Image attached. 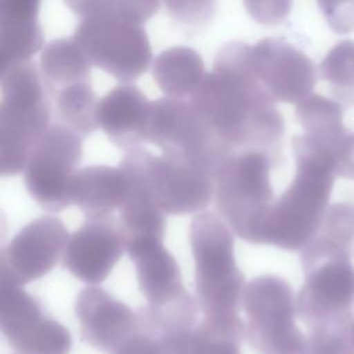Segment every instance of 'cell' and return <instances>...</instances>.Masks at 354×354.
I'll return each instance as SVG.
<instances>
[{"mask_svg":"<svg viewBox=\"0 0 354 354\" xmlns=\"http://www.w3.org/2000/svg\"><path fill=\"white\" fill-rule=\"evenodd\" d=\"M189 101L231 149L260 148L281 156L283 118L253 72L252 46H223Z\"/></svg>","mask_w":354,"mask_h":354,"instance_id":"cell-1","label":"cell"},{"mask_svg":"<svg viewBox=\"0 0 354 354\" xmlns=\"http://www.w3.org/2000/svg\"><path fill=\"white\" fill-rule=\"evenodd\" d=\"M292 149L295 177L271 205L259 245L296 252L317 235L337 174L335 147L304 133L293 137Z\"/></svg>","mask_w":354,"mask_h":354,"instance_id":"cell-2","label":"cell"},{"mask_svg":"<svg viewBox=\"0 0 354 354\" xmlns=\"http://www.w3.org/2000/svg\"><path fill=\"white\" fill-rule=\"evenodd\" d=\"M234 231L214 212L198 213L189 225L196 301L203 319L245 333L239 317L245 277L236 266Z\"/></svg>","mask_w":354,"mask_h":354,"instance_id":"cell-3","label":"cell"},{"mask_svg":"<svg viewBox=\"0 0 354 354\" xmlns=\"http://www.w3.org/2000/svg\"><path fill=\"white\" fill-rule=\"evenodd\" d=\"M0 174L24 171L29 153L50 129L48 90L35 61L0 69Z\"/></svg>","mask_w":354,"mask_h":354,"instance_id":"cell-4","label":"cell"},{"mask_svg":"<svg viewBox=\"0 0 354 354\" xmlns=\"http://www.w3.org/2000/svg\"><path fill=\"white\" fill-rule=\"evenodd\" d=\"M304 285L297 297V317L310 329L348 326L354 307L351 249L317 234L300 250Z\"/></svg>","mask_w":354,"mask_h":354,"instance_id":"cell-5","label":"cell"},{"mask_svg":"<svg viewBox=\"0 0 354 354\" xmlns=\"http://www.w3.org/2000/svg\"><path fill=\"white\" fill-rule=\"evenodd\" d=\"M279 159L260 148L234 149L214 174L218 214L241 239L257 243L264 218L274 203L271 167Z\"/></svg>","mask_w":354,"mask_h":354,"instance_id":"cell-6","label":"cell"},{"mask_svg":"<svg viewBox=\"0 0 354 354\" xmlns=\"http://www.w3.org/2000/svg\"><path fill=\"white\" fill-rule=\"evenodd\" d=\"M245 340L257 354H304L307 336L295 322L296 297L288 281L264 274L245 285Z\"/></svg>","mask_w":354,"mask_h":354,"instance_id":"cell-7","label":"cell"},{"mask_svg":"<svg viewBox=\"0 0 354 354\" xmlns=\"http://www.w3.org/2000/svg\"><path fill=\"white\" fill-rule=\"evenodd\" d=\"M147 141L155 144L163 155L187 162L213 177L234 151L191 101L169 97L151 102Z\"/></svg>","mask_w":354,"mask_h":354,"instance_id":"cell-8","label":"cell"},{"mask_svg":"<svg viewBox=\"0 0 354 354\" xmlns=\"http://www.w3.org/2000/svg\"><path fill=\"white\" fill-rule=\"evenodd\" d=\"M73 39L91 65L122 82L138 79L152 61L149 39L142 24L119 12L115 3L83 18Z\"/></svg>","mask_w":354,"mask_h":354,"instance_id":"cell-9","label":"cell"},{"mask_svg":"<svg viewBox=\"0 0 354 354\" xmlns=\"http://www.w3.org/2000/svg\"><path fill=\"white\" fill-rule=\"evenodd\" d=\"M142 177V181L165 214H191L203 210L214 198V177L187 162L166 155H152L136 147L123 159Z\"/></svg>","mask_w":354,"mask_h":354,"instance_id":"cell-10","label":"cell"},{"mask_svg":"<svg viewBox=\"0 0 354 354\" xmlns=\"http://www.w3.org/2000/svg\"><path fill=\"white\" fill-rule=\"evenodd\" d=\"M82 137L62 123L51 124L29 153L24 169L25 187L47 212L72 205L69 187L83 155Z\"/></svg>","mask_w":354,"mask_h":354,"instance_id":"cell-11","label":"cell"},{"mask_svg":"<svg viewBox=\"0 0 354 354\" xmlns=\"http://www.w3.org/2000/svg\"><path fill=\"white\" fill-rule=\"evenodd\" d=\"M0 329L15 354H69L71 332L21 286L0 282Z\"/></svg>","mask_w":354,"mask_h":354,"instance_id":"cell-12","label":"cell"},{"mask_svg":"<svg viewBox=\"0 0 354 354\" xmlns=\"http://www.w3.org/2000/svg\"><path fill=\"white\" fill-rule=\"evenodd\" d=\"M69 234L55 216H40L18 231L0 253V282L24 286L48 274L64 257Z\"/></svg>","mask_w":354,"mask_h":354,"instance_id":"cell-13","label":"cell"},{"mask_svg":"<svg viewBox=\"0 0 354 354\" xmlns=\"http://www.w3.org/2000/svg\"><path fill=\"white\" fill-rule=\"evenodd\" d=\"M253 72L277 102L297 104L317 83V68L310 57L282 39L267 37L252 46Z\"/></svg>","mask_w":354,"mask_h":354,"instance_id":"cell-14","label":"cell"},{"mask_svg":"<svg viewBox=\"0 0 354 354\" xmlns=\"http://www.w3.org/2000/svg\"><path fill=\"white\" fill-rule=\"evenodd\" d=\"M126 250L120 221L113 216L90 217L65 248L64 267L88 285L104 282Z\"/></svg>","mask_w":354,"mask_h":354,"instance_id":"cell-15","label":"cell"},{"mask_svg":"<svg viewBox=\"0 0 354 354\" xmlns=\"http://www.w3.org/2000/svg\"><path fill=\"white\" fill-rule=\"evenodd\" d=\"M75 314L84 340L106 354L131 336L140 321V315L127 304L97 286L80 290L75 300Z\"/></svg>","mask_w":354,"mask_h":354,"instance_id":"cell-16","label":"cell"},{"mask_svg":"<svg viewBox=\"0 0 354 354\" xmlns=\"http://www.w3.org/2000/svg\"><path fill=\"white\" fill-rule=\"evenodd\" d=\"M134 261L140 290L149 307L165 308L192 300L183 285L177 260L163 241H149L126 249Z\"/></svg>","mask_w":354,"mask_h":354,"instance_id":"cell-17","label":"cell"},{"mask_svg":"<svg viewBox=\"0 0 354 354\" xmlns=\"http://www.w3.org/2000/svg\"><path fill=\"white\" fill-rule=\"evenodd\" d=\"M151 102L137 86L119 84L98 100V127L122 149L140 147L147 141Z\"/></svg>","mask_w":354,"mask_h":354,"instance_id":"cell-18","label":"cell"},{"mask_svg":"<svg viewBox=\"0 0 354 354\" xmlns=\"http://www.w3.org/2000/svg\"><path fill=\"white\" fill-rule=\"evenodd\" d=\"M129 178L123 169L105 165L77 170L71 181L69 196L87 218L112 216L129 194Z\"/></svg>","mask_w":354,"mask_h":354,"instance_id":"cell-19","label":"cell"},{"mask_svg":"<svg viewBox=\"0 0 354 354\" xmlns=\"http://www.w3.org/2000/svg\"><path fill=\"white\" fill-rule=\"evenodd\" d=\"M41 0H0V69L30 59L44 46Z\"/></svg>","mask_w":354,"mask_h":354,"instance_id":"cell-20","label":"cell"},{"mask_svg":"<svg viewBox=\"0 0 354 354\" xmlns=\"http://www.w3.org/2000/svg\"><path fill=\"white\" fill-rule=\"evenodd\" d=\"M205 75L202 57L185 46L163 50L152 64L153 82L169 98H191Z\"/></svg>","mask_w":354,"mask_h":354,"instance_id":"cell-21","label":"cell"},{"mask_svg":"<svg viewBox=\"0 0 354 354\" xmlns=\"http://www.w3.org/2000/svg\"><path fill=\"white\" fill-rule=\"evenodd\" d=\"M40 72L48 93L55 95L64 88L90 82L91 62L73 37L55 39L41 51Z\"/></svg>","mask_w":354,"mask_h":354,"instance_id":"cell-22","label":"cell"},{"mask_svg":"<svg viewBox=\"0 0 354 354\" xmlns=\"http://www.w3.org/2000/svg\"><path fill=\"white\" fill-rule=\"evenodd\" d=\"M136 332L111 354H188L192 329H167L153 324L142 311Z\"/></svg>","mask_w":354,"mask_h":354,"instance_id":"cell-23","label":"cell"},{"mask_svg":"<svg viewBox=\"0 0 354 354\" xmlns=\"http://www.w3.org/2000/svg\"><path fill=\"white\" fill-rule=\"evenodd\" d=\"M296 118L307 134L332 147H336L347 131L340 102L321 94H310L297 102Z\"/></svg>","mask_w":354,"mask_h":354,"instance_id":"cell-24","label":"cell"},{"mask_svg":"<svg viewBox=\"0 0 354 354\" xmlns=\"http://www.w3.org/2000/svg\"><path fill=\"white\" fill-rule=\"evenodd\" d=\"M53 97L55 100V109L59 123L72 129L82 138L90 136L98 129V98L91 88L90 82L64 88Z\"/></svg>","mask_w":354,"mask_h":354,"instance_id":"cell-25","label":"cell"},{"mask_svg":"<svg viewBox=\"0 0 354 354\" xmlns=\"http://www.w3.org/2000/svg\"><path fill=\"white\" fill-rule=\"evenodd\" d=\"M319 72L333 98L347 106H354V40L335 44L324 57Z\"/></svg>","mask_w":354,"mask_h":354,"instance_id":"cell-26","label":"cell"},{"mask_svg":"<svg viewBox=\"0 0 354 354\" xmlns=\"http://www.w3.org/2000/svg\"><path fill=\"white\" fill-rule=\"evenodd\" d=\"M243 339V332L202 319L189 335L188 354H241Z\"/></svg>","mask_w":354,"mask_h":354,"instance_id":"cell-27","label":"cell"},{"mask_svg":"<svg viewBox=\"0 0 354 354\" xmlns=\"http://www.w3.org/2000/svg\"><path fill=\"white\" fill-rule=\"evenodd\" d=\"M173 22L185 29L205 28L216 15L217 0H162Z\"/></svg>","mask_w":354,"mask_h":354,"instance_id":"cell-28","label":"cell"},{"mask_svg":"<svg viewBox=\"0 0 354 354\" xmlns=\"http://www.w3.org/2000/svg\"><path fill=\"white\" fill-rule=\"evenodd\" d=\"M317 234L351 249L354 243V205L344 202L329 205Z\"/></svg>","mask_w":354,"mask_h":354,"instance_id":"cell-29","label":"cell"},{"mask_svg":"<svg viewBox=\"0 0 354 354\" xmlns=\"http://www.w3.org/2000/svg\"><path fill=\"white\" fill-rule=\"evenodd\" d=\"M348 329L350 325L310 329L304 354H354Z\"/></svg>","mask_w":354,"mask_h":354,"instance_id":"cell-30","label":"cell"},{"mask_svg":"<svg viewBox=\"0 0 354 354\" xmlns=\"http://www.w3.org/2000/svg\"><path fill=\"white\" fill-rule=\"evenodd\" d=\"M293 0H243L249 17L263 26H277L290 14Z\"/></svg>","mask_w":354,"mask_h":354,"instance_id":"cell-31","label":"cell"},{"mask_svg":"<svg viewBox=\"0 0 354 354\" xmlns=\"http://www.w3.org/2000/svg\"><path fill=\"white\" fill-rule=\"evenodd\" d=\"M317 3L335 33L354 32V0H317Z\"/></svg>","mask_w":354,"mask_h":354,"instance_id":"cell-32","label":"cell"},{"mask_svg":"<svg viewBox=\"0 0 354 354\" xmlns=\"http://www.w3.org/2000/svg\"><path fill=\"white\" fill-rule=\"evenodd\" d=\"M337 177L354 181V131H346L335 147Z\"/></svg>","mask_w":354,"mask_h":354,"instance_id":"cell-33","label":"cell"},{"mask_svg":"<svg viewBox=\"0 0 354 354\" xmlns=\"http://www.w3.org/2000/svg\"><path fill=\"white\" fill-rule=\"evenodd\" d=\"M66 7L82 19L98 14L113 4V0H64Z\"/></svg>","mask_w":354,"mask_h":354,"instance_id":"cell-34","label":"cell"}]
</instances>
